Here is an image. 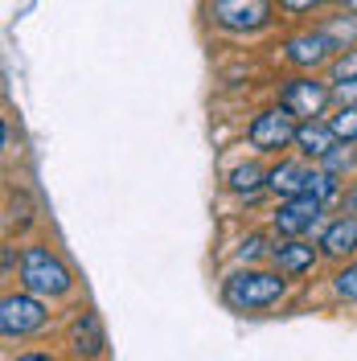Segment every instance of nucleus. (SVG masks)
I'll return each mask as SVG.
<instances>
[{"label":"nucleus","instance_id":"obj_1","mask_svg":"<svg viewBox=\"0 0 357 361\" xmlns=\"http://www.w3.org/2000/svg\"><path fill=\"white\" fill-rule=\"evenodd\" d=\"M288 295V275L275 267H246L222 279V304L230 312H263Z\"/></svg>","mask_w":357,"mask_h":361},{"label":"nucleus","instance_id":"obj_2","mask_svg":"<svg viewBox=\"0 0 357 361\" xmlns=\"http://www.w3.org/2000/svg\"><path fill=\"white\" fill-rule=\"evenodd\" d=\"M21 288L42 295V300H62V295L74 292V275L49 247L33 243V247L21 250Z\"/></svg>","mask_w":357,"mask_h":361},{"label":"nucleus","instance_id":"obj_3","mask_svg":"<svg viewBox=\"0 0 357 361\" xmlns=\"http://www.w3.org/2000/svg\"><path fill=\"white\" fill-rule=\"evenodd\" d=\"M49 324V308H45L42 295L33 292H8L0 300V333L8 341H21L33 337Z\"/></svg>","mask_w":357,"mask_h":361},{"label":"nucleus","instance_id":"obj_4","mask_svg":"<svg viewBox=\"0 0 357 361\" xmlns=\"http://www.w3.org/2000/svg\"><path fill=\"white\" fill-rule=\"evenodd\" d=\"M296 132H300V119L279 103V107H263V111L250 119L246 128V140L255 152H284L296 144Z\"/></svg>","mask_w":357,"mask_h":361},{"label":"nucleus","instance_id":"obj_5","mask_svg":"<svg viewBox=\"0 0 357 361\" xmlns=\"http://www.w3.org/2000/svg\"><path fill=\"white\" fill-rule=\"evenodd\" d=\"M275 0H210V21L226 33H259L271 25Z\"/></svg>","mask_w":357,"mask_h":361},{"label":"nucleus","instance_id":"obj_6","mask_svg":"<svg viewBox=\"0 0 357 361\" xmlns=\"http://www.w3.org/2000/svg\"><path fill=\"white\" fill-rule=\"evenodd\" d=\"M279 103H284L300 123H304V119H320V115L329 111V103H333V87L320 82V78H313V74H296V78L284 82Z\"/></svg>","mask_w":357,"mask_h":361},{"label":"nucleus","instance_id":"obj_7","mask_svg":"<svg viewBox=\"0 0 357 361\" xmlns=\"http://www.w3.org/2000/svg\"><path fill=\"white\" fill-rule=\"evenodd\" d=\"M288 62L300 70H313V66H325V62H333L337 49H345V45L333 37V29L325 25V29H304V33H296L288 45Z\"/></svg>","mask_w":357,"mask_h":361},{"label":"nucleus","instance_id":"obj_8","mask_svg":"<svg viewBox=\"0 0 357 361\" xmlns=\"http://www.w3.org/2000/svg\"><path fill=\"white\" fill-rule=\"evenodd\" d=\"M325 214V202L313 197V193H296V197H284L279 209H275V230L284 238H304Z\"/></svg>","mask_w":357,"mask_h":361},{"label":"nucleus","instance_id":"obj_9","mask_svg":"<svg viewBox=\"0 0 357 361\" xmlns=\"http://www.w3.org/2000/svg\"><path fill=\"white\" fill-rule=\"evenodd\" d=\"M103 349H107L103 320H99V312L83 308V312L74 316V324H70V353H74L78 361H95Z\"/></svg>","mask_w":357,"mask_h":361},{"label":"nucleus","instance_id":"obj_10","mask_svg":"<svg viewBox=\"0 0 357 361\" xmlns=\"http://www.w3.org/2000/svg\"><path fill=\"white\" fill-rule=\"evenodd\" d=\"M316 259H320V247H308L304 238H284L279 247H271V267L284 271L288 279L308 275V271L316 267Z\"/></svg>","mask_w":357,"mask_h":361},{"label":"nucleus","instance_id":"obj_11","mask_svg":"<svg viewBox=\"0 0 357 361\" xmlns=\"http://www.w3.org/2000/svg\"><path fill=\"white\" fill-rule=\"evenodd\" d=\"M296 148L304 160H325L333 148H341V135L333 132L329 119H304L300 132H296Z\"/></svg>","mask_w":357,"mask_h":361},{"label":"nucleus","instance_id":"obj_12","mask_svg":"<svg viewBox=\"0 0 357 361\" xmlns=\"http://www.w3.org/2000/svg\"><path fill=\"white\" fill-rule=\"evenodd\" d=\"M320 255L325 259H349V255H357V214H341V218H333V222L325 226V234H320Z\"/></svg>","mask_w":357,"mask_h":361},{"label":"nucleus","instance_id":"obj_13","mask_svg":"<svg viewBox=\"0 0 357 361\" xmlns=\"http://www.w3.org/2000/svg\"><path fill=\"white\" fill-rule=\"evenodd\" d=\"M308 177L313 169L304 160H279L275 169H267V189L279 197H296V193H308Z\"/></svg>","mask_w":357,"mask_h":361},{"label":"nucleus","instance_id":"obj_14","mask_svg":"<svg viewBox=\"0 0 357 361\" xmlns=\"http://www.w3.org/2000/svg\"><path fill=\"white\" fill-rule=\"evenodd\" d=\"M234 193H243V197H250V193H259V189H267V169L263 164H255V160H246V164H238V169H230V180H226Z\"/></svg>","mask_w":357,"mask_h":361},{"label":"nucleus","instance_id":"obj_15","mask_svg":"<svg viewBox=\"0 0 357 361\" xmlns=\"http://www.w3.org/2000/svg\"><path fill=\"white\" fill-rule=\"evenodd\" d=\"M329 123L341 135V144H357V103H337V111L329 115Z\"/></svg>","mask_w":357,"mask_h":361},{"label":"nucleus","instance_id":"obj_16","mask_svg":"<svg viewBox=\"0 0 357 361\" xmlns=\"http://www.w3.org/2000/svg\"><path fill=\"white\" fill-rule=\"evenodd\" d=\"M308 193L320 197L325 205L337 202V197H341V180H337V173H329V169H313V177H308Z\"/></svg>","mask_w":357,"mask_h":361},{"label":"nucleus","instance_id":"obj_17","mask_svg":"<svg viewBox=\"0 0 357 361\" xmlns=\"http://www.w3.org/2000/svg\"><path fill=\"white\" fill-rule=\"evenodd\" d=\"M349 78H357V49H341L333 62H329V87L349 82Z\"/></svg>","mask_w":357,"mask_h":361},{"label":"nucleus","instance_id":"obj_18","mask_svg":"<svg viewBox=\"0 0 357 361\" xmlns=\"http://www.w3.org/2000/svg\"><path fill=\"white\" fill-rule=\"evenodd\" d=\"M333 295L337 300H357V263H345L333 275Z\"/></svg>","mask_w":357,"mask_h":361},{"label":"nucleus","instance_id":"obj_19","mask_svg":"<svg viewBox=\"0 0 357 361\" xmlns=\"http://www.w3.org/2000/svg\"><path fill=\"white\" fill-rule=\"evenodd\" d=\"M263 247H267L263 234H246L243 247H238V259H243V263H255V259H263Z\"/></svg>","mask_w":357,"mask_h":361},{"label":"nucleus","instance_id":"obj_20","mask_svg":"<svg viewBox=\"0 0 357 361\" xmlns=\"http://www.w3.org/2000/svg\"><path fill=\"white\" fill-rule=\"evenodd\" d=\"M284 13H313V8H320V4H329V0H275Z\"/></svg>","mask_w":357,"mask_h":361},{"label":"nucleus","instance_id":"obj_21","mask_svg":"<svg viewBox=\"0 0 357 361\" xmlns=\"http://www.w3.org/2000/svg\"><path fill=\"white\" fill-rule=\"evenodd\" d=\"M333 103H357V78L337 82V87H333Z\"/></svg>","mask_w":357,"mask_h":361},{"label":"nucleus","instance_id":"obj_22","mask_svg":"<svg viewBox=\"0 0 357 361\" xmlns=\"http://www.w3.org/2000/svg\"><path fill=\"white\" fill-rule=\"evenodd\" d=\"M13 361H58L54 353H21V357H13Z\"/></svg>","mask_w":357,"mask_h":361},{"label":"nucleus","instance_id":"obj_23","mask_svg":"<svg viewBox=\"0 0 357 361\" xmlns=\"http://www.w3.org/2000/svg\"><path fill=\"white\" fill-rule=\"evenodd\" d=\"M345 209H349V214H357V185L345 193Z\"/></svg>","mask_w":357,"mask_h":361},{"label":"nucleus","instance_id":"obj_24","mask_svg":"<svg viewBox=\"0 0 357 361\" xmlns=\"http://www.w3.org/2000/svg\"><path fill=\"white\" fill-rule=\"evenodd\" d=\"M341 4H345V8H349V13L357 17V0H341Z\"/></svg>","mask_w":357,"mask_h":361}]
</instances>
